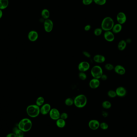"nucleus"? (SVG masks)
Segmentation results:
<instances>
[{
  "label": "nucleus",
  "mask_w": 137,
  "mask_h": 137,
  "mask_svg": "<svg viewBox=\"0 0 137 137\" xmlns=\"http://www.w3.org/2000/svg\"><path fill=\"white\" fill-rule=\"evenodd\" d=\"M91 74L94 78L100 79L102 75L103 74L102 67L97 65L93 67L91 69Z\"/></svg>",
  "instance_id": "obj_5"
},
{
  "label": "nucleus",
  "mask_w": 137,
  "mask_h": 137,
  "mask_svg": "<svg viewBox=\"0 0 137 137\" xmlns=\"http://www.w3.org/2000/svg\"><path fill=\"white\" fill-rule=\"evenodd\" d=\"M41 15L43 19L45 20L47 19H49L50 17V12L48 9H43L41 12Z\"/></svg>",
  "instance_id": "obj_23"
},
{
  "label": "nucleus",
  "mask_w": 137,
  "mask_h": 137,
  "mask_svg": "<svg viewBox=\"0 0 137 137\" xmlns=\"http://www.w3.org/2000/svg\"><path fill=\"white\" fill-rule=\"evenodd\" d=\"M103 37L106 41L109 42H113L115 38L114 33L111 31H105Z\"/></svg>",
  "instance_id": "obj_11"
},
{
  "label": "nucleus",
  "mask_w": 137,
  "mask_h": 137,
  "mask_svg": "<svg viewBox=\"0 0 137 137\" xmlns=\"http://www.w3.org/2000/svg\"><path fill=\"white\" fill-rule=\"evenodd\" d=\"M103 116L104 117H107L108 116V113L105 112V111H103Z\"/></svg>",
  "instance_id": "obj_39"
},
{
  "label": "nucleus",
  "mask_w": 137,
  "mask_h": 137,
  "mask_svg": "<svg viewBox=\"0 0 137 137\" xmlns=\"http://www.w3.org/2000/svg\"><path fill=\"white\" fill-rule=\"evenodd\" d=\"M91 29V26L90 25H87L84 27V30L85 31H89Z\"/></svg>",
  "instance_id": "obj_36"
},
{
  "label": "nucleus",
  "mask_w": 137,
  "mask_h": 137,
  "mask_svg": "<svg viewBox=\"0 0 137 137\" xmlns=\"http://www.w3.org/2000/svg\"><path fill=\"white\" fill-rule=\"evenodd\" d=\"M40 108V113L43 115H47L49 113L51 109L50 104L48 103H44Z\"/></svg>",
  "instance_id": "obj_10"
},
{
  "label": "nucleus",
  "mask_w": 137,
  "mask_h": 137,
  "mask_svg": "<svg viewBox=\"0 0 137 137\" xmlns=\"http://www.w3.org/2000/svg\"><path fill=\"white\" fill-rule=\"evenodd\" d=\"M108 95L110 98H113L116 97L117 95L116 91L113 90H110L108 92Z\"/></svg>",
  "instance_id": "obj_27"
},
{
  "label": "nucleus",
  "mask_w": 137,
  "mask_h": 137,
  "mask_svg": "<svg viewBox=\"0 0 137 137\" xmlns=\"http://www.w3.org/2000/svg\"><path fill=\"white\" fill-rule=\"evenodd\" d=\"M3 16V10L0 9V19L2 18Z\"/></svg>",
  "instance_id": "obj_40"
},
{
  "label": "nucleus",
  "mask_w": 137,
  "mask_h": 137,
  "mask_svg": "<svg viewBox=\"0 0 137 137\" xmlns=\"http://www.w3.org/2000/svg\"><path fill=\"white\" fill-rule=\"evenodd\" d=\"M45 103V99L42 96L39 97L36 101V104L39 107H41Z\"/></svg>",
  "instance_id": "obj_24"
},
{
  "label": "nucleus",
  "mask_w": 137,
  "mask_h": 137,
  "mask_svg": "<svg viewBox=\"0 0 137 137\" xmlns=\"http://www.w3.org/2000/svg\"><path fill=\"white\" fill-rule=\"evenodd\" d=\"M93 60L96 63H102L105 62V57L102 55L97 54L94 56Z\"/></svg>",
  "instance_id": "obj_17"
},
{
  "label": "nucleus",
  "mask_w": 137,
  "mask_h": 137,
  "mask_svg": "<svg viewBox=\"0 0 137 137\" xmlns=\"http://www.w3.org/2000/svg\"><path fill=\"white\" fill-rule=\"evenodd\" d=\"M117 96L119 97H124L127 94V90L126 88L124 87L120 86L117 87L116 90Z\"/></svg>",
  "instance_id": "obj_14"
},
{
  "label": "nucleus",
  "mask_w": 137,
  "mask_h": 137,
  "mask_svg": "<svg viewBox=\"0 0 137 137\" xmlns=\"http://www.w3.org/2000/svg\"><path fill=\"white\" fill-rule=\"evenodd\" d=\"M65 104L67 106H71L74 105V99L68 97L65 101Z\"/></svg>",
  "instance_id": "obj_26"
},
{
  "label": "nucleus",
  "mask_w": 137,
  "mask_h": 137,
  "mask_svg": "<svg viewBox=\"0 0 137 137\" xmlns=\"http://www.w3.org/2000/svg\"><path fill=\"white\" fill-rule=\"evenodd\" d=\"M13 132L16 135V137H24V133L23 131L19 129L18 127H14Z\"/></svg>",
  "instance_id": "obj_20"
},
{
  "label": "nucleus",
  "mask_w": 137,
  "mask_h": 137,
  "mask_svg": "<svg viewBox=\"0 0 137 137\" xmlns=\"http://www.w3.org/2000/svg\"><path fill=\"white\" fill-rule=\"evenodd\" d=\"M100 124L98 120L96 119H92L88 123V126L92 130H95L100 127Z\"/></svg>",
  "instance_id": "obj_12"
},
{
  "label": "nucleus",
  "mask_w": 137,
  "mask_h": 137,
  "mask_svg": "<svg viewBox=\"0 0 137 137\" xmlns=\"http://www.w3.org/2000/svg\"><path fill=\"white\" fill-rule=\"evenodd\" d=\"M105 68L107 70L112 71L113 70H114V66H113V64H111V63H108L105 64Z\"/></svg>",
  "instance_id": "obj_31"
},
{
  "label": "nucleus",
  "mask_w": 137,
  "mask_h": 137,
  "mask_svg": "<svg viewBox=\"0 0 137 137\" xmlns=\"http://www.w3.org/2000/svg\"><path fill=\"white\" fill-rule=\"evenodd\" d=\"M44 28L47 33H50L54 28V22L52 20L47 19L44 22Z\"/></svg>",
  "instance_id": "obj_6"
},
{
  "label": "nucleus",
  "mask_w": 137,
  "mask_h": 137,
  "mask_svg": "<svg viewBox=\"0 0 137 137\" xmlns=\"http://www.w3.org/2000/svg\"><path fill=\"white\" fill-rule=\"evenodd\" d=\"M93 0H82V3L85 5H89L92 3Z\"/></svg>",
  "instance_id": "obj_34"
},
{
  "label": "nucleus",
  "mask_w": 137,
  "mask_h": 137,
  "mask_svg": "<svg viewBox=\"0 0 137 137\" xmlns=\"http://www.w3.org/2000/svg\"><path fill=\"white\" fill-rule=\"evenodd\" d=\"M87 99L85 95L81 94L76 96L74 99V105L77 108H82L87 104Z\"/></svg>",
  "instance_id": "obj_2"
},
{
  "label": "nucleus",
  "mask_w": 137,
  "mask_h": 137,
  "mask_svg": "<svg viewBox=\"0 0 137 137\" xmlns=\"http://www.w3.org/2000/svg\"><path fill=\"white\" fill-rule=\"evenodd\" d=\"M114 70L115 73L120 75H123L126 73V68L120 65H118L114 67Z\"/></svg>",
  "instance_id": "obj_16"
},
{
  "label": "nucleus",
  "mask_w": 137,
  "mask_h": 137,
  "mask_svg": "<svg viewBox=\"0 0 137 137\" xmlns=\"http://www.w3.org/2000/svg\"><path fill=\"white\" fill-rule=\"evenodd\" d=\"M103 30L101 28H97L94 31V34L96 36H99L102 33Z\"/></svg>",
  "instance_id": "obj_29"
},
{
  "label": "nucleus",
  "mask_w": 137,
  "mask_h": 137,
  "mask_svg": "<svg viewBox=\"0 0 137 137\" xmlns=\"http://www.w3.org/2000/svg\"><path fill=\"white\" fill-rule=\"evenodd\" d=\"M78 77L81 80L83 81L86 80L87 78V75L85 73V72H79L78 74Z\"/></svg>",
  "instance_id": "obj_28"
},
{
  "label": "nucleus",
  "mask_w": 137,
  "mask_h": 137,
  "mask_svg": "<svg viewBox=\"0 0 137 137\" xmlns=\"http://www.w3.org/2000/svg\"><path fill=\"white\" fill-rule=\"evenodd\" d=\"M39 37V34L37 32L35 31L32 30L30 31L28 35V38L29 40L32 42H35L37 40Z\"/></svg>",
  "instance_id": "obj_13"
},
{
  "label": "nucleus",
  "mask_w": 137,
  "mask_h": 137,
  "mask_svg": "<svg viewBox=\"0 0 137 137\" xmlns=\"http://www.w3.org/2000/svg\"><path fill=\"white\" fill-rule=\"evenodd\" d=\"M32 127V122L29 118L22 119L18 124V127L24 132H29Z\"/></svg>",
  "instance_id": "obj_1"
},
{
  "label": "nucleus",
  "mask_w": 137,
  "mask_h": 137,
  "mask_svg": "<svg viewBox=\"0 0 137 137\" xmlns=\"http://www.w3.org/2000/svg\"><path fill=\"white\" fill-rule=\"evenodd\" d=\"M103 81H106L108 79V76L106 74H103L101 77V78Z\"/></svg>",
  "instance_id": "obj_37"
},
{
  "label": "nucleus",
  "mask_w": 137,
  "mask_h": 137,
  "mask_svg": "<svg viewBox=\"0 0 137 137\" xmlns=\"http://www.w3.org/2000/svg\"><path fill=\"white\" fill-rule=\"evenodd\" d=\"M122 29V25L119 23H117V24H114V26L111 30H112V32L114 34H117V33H120Z\"/></svg>",
  "instance_id": "obj_18"
},
{
  "label": "nucleus",
  "mask_w": 137,
  "mask_h": 137,
  "mask_svg": "<svg viewBox=\"0 0 137 137\" xmlns=\"http://www.w3.org/2000/svg\"><path fill=\"white\" fill-rule=\"evenodd\" d=\"M6 137H16V136L14 133H11L7 134Z\"/></svg>",
  "instance_id": "obj_38"
},
{
  "label": "nucleus",
  "mask_w": 137,
  "mask_h": 137,
  "mask_svg": "<svg viewBox=\"0 0 137 137\" xmlns=\"http://www.w3.org/2000/svg\"><path fill=\"white\" fill-rule=\"evenodd\" d=\"M100 127L103 130H106L108 128V125L105 122H102L100 124Z\"/></svg>",
  "instance_id": "obj_32"
},
{
  "label": "nucleus",
  "mask_w": 137,
  "mask_h": 137,
  "mask_svg": "<svg viewBox=\"0 0 137 137\" xmlns=\"http://www.w3.org/2000/svg\"><path fill=\"white\" fill-rule=\"evenodd\" d=\"M114 25V21L113 19L110 17H107L102 21L101 28L105 31H110L112 30Z\"/></svg>",
  "instance_id": "obj_3"
},
{
  "label": "nucleus",
  "mask_w": 137,
  "mask_h": 137,
  "mask_svg": "<svg viewBox=\"0 0 137 137\" xmlns=\"http://www.w3.org/2000/svg\"><path fill=\"white\" fill-rule=\"evenodd\" d=\"M49 117L51 119L57 120L60 118L61 113L59 110L55 108H51L49 113Z\"/></svg>",
  "instance_id": "obj_7"
},
{
  "label": "nucleus",
  "mask_w": 137,
  "mask_h": 137,
  "mask_svg": "<svg viewBox=\"0 0 137 137\" xmlns=\"http://www.w3.org/2000/svg\"><path fill=\"white\" fill-rule=\"evenodd\" d=\"M83 54L85 57H87V58H89L91 57V54L89 52L87 51H83Z\"/></svg>",
  "instance_id": "obj_35"
},
{
  "label": "nucleus",
  "mask_w": 137,
  "mask_h": 137,
  "mask_svg": "<svg viewBox=\"0 0 137 137\" xmlns=\"http://www.w3.org/2000/svg\"><path fill=\"white\" fill-rule=\"evenodd\" d=\"M9 5V0H0V9H5Z\"/></svg>",
  "instance_id": "obj_21"
},
{
  "label": "nucleus",
  "mask_w": 137,
  "mask_h": 137,
  "mask_svg": "<svg viewBox=\"0 0 137 137\" xmlns=\"http://www.w3.org/2000/svg\"><path fill=\"white\" fill-rule=\"evenodd\" d=\"M126 41L124 40H121L119 42L118 45V49L120 51H123L126 49L127 47Z\"/></svg>",
  "instance_id": "obj_19"
},
{
  "label": "nucleus",
  "mask_w": 137,
  "mask_h": 137,
  "mask_svg": "<svg viewBox=\"0 0 137 137\" xmlns=\"http://www.w3.org/2000/svg\"><path fill=\"white\" fill-rule=\"evenodd\" d=\"M100 85V81L99 79L93 78L89 82V86L91 89H96L99 87Z\"/></svg>",
  "instance_id": "obj_15"
},
{
  "label": "nucleus",
  "mask_w": 137,
  "mask_h": 137,
  "mask_svg": "<svg viewBox=\"0 0 137 137\" xmlns=\"http://www.w3.org/2000/svg\"><path fill=\"white\" fill-rule=\"evenodd\" d=\"M116 19L118 23L121 25L124 24L127 21V16L126 14L123 12H120L117 15Z\"/></svg>",
  "instance_id": "obj_9"
},
{
  "label": "nucleus",
  "mask_w": 137,
  "mask_h": 137,
  "mask_svg": "<svg viewBox=\"0 0 137 137\" xmlns=\"http://www.w3.org/2000/svg\"><path fill=\"white\" fill-rule=\"evenodd\" d=\"M111 106H112V105H111V103L108 101H105L103 102L102 103V106L103 108L106 110L109 109L111 108Z\"/></svg>",
  "instance_id": "obj_25"
},
{
  "label": "nucleus",
  "mask_w": 137,
  "mask_h": 137,
  "mask_svg": "<svg viewBox=\"0 0 137 137\" xmlns=\"http://www.w3.org/2000/svg\"><path fill=\"white\" fill-rule=\"evenodd\" d=\"M93 1L98 5H103L105 4L107 0H93Z\"/></svg>",
  "instance_id": "obj_30"
},
{
  "label": "nucleus",
  "mask_w": 137,
  "mask_h": 137,
  "mask_svg": "<svg viewBox=\"0 0 137 137\" xmlns=\"http://www.w3.org/2000/svg\"><path fill=\"white\" fill-rule=\"evenodd\" d=\"M90 67L89 63L86 61L81 62L78 65V69L80 72H86L89 70Z\"/></svg>",
  "instance_id": "obj_8"
},
{
  "label": "nucleus",
  "mask_w": 137,
  "mask_h": 137,
  "mask_svg": "<svg viewBox=\"0 0 137 137\" xmlns=\"http://www.w3.org/2000/svg\"><path fill=\"white\" fill-rule=\"evenodd\" d=\"M68 118V115L66 112H63L62 113H61L60 118L65 120Z\"/></svg>",
  "instance_id": "obj_33"
},
{
  "label": "nucleus",
  "mask_w": 137,
  "mask_h": 137,
  "mask_svg": "<svg viewBox=\"0 0 137 137\" xmlns=\"http://www.w3.org/2000/svg\"><path fill=\"white\" fill-rule=\"evenodd\" d=\"M56 124L59 128H63L65 126V125H66L65 120L60 118L59 119L56 120Z\"/></svg>",
  "instance_id": "obj_22"
},
{
  "label": "nucleus",
  "mask_w": 137,
  "mask_h": 137,
  "mask_svg": "<svg viewBox=\"0 0 137 137\" xmlns=\"http://www.w3.org/2000/svg\"><path fill=\"white\" fill-rule=\"evenodd\" d=\"M40 107L36 104H32L27 107L26 112L27 115L31 118H36L40 113Z\"/></svg>",
  "instance_id": "obj_4"
}]
</instances>
